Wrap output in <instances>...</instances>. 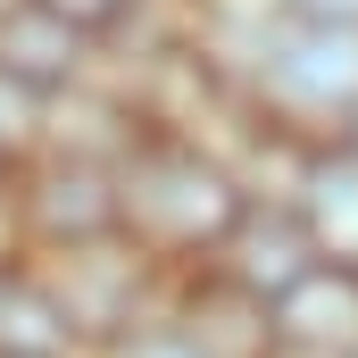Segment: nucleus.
<instances>
[{
	"label": "nucleus",
	"mask_w": 358,
	"mask_h": 358,
	"mask_svg": "<svg viewBox=\"0 0 358 358\" xmlns=\"http://www.w3.org/2000/svg\"><path fill=\"white\" fill-rule=\"evenodd\" d=\"M117 200H125V242L150 250L167 275L217 267V250L234 242V225L250 208L234 159L208 142H183V134H142L117 159Z\"/></svg>",
	"instance_id": "obj_1"
},
{
	"label": "nucleus",
	"mask_w": 358,
	"mask_h": 358,
	"mask_svg": "<svg viewBox=\"0 0 358 358\" xmlns=\"http://www.w3.org/2000/svg\"><path fill=\"white\" fill-rule=\"evenodd\" d=\"M242 100H250L259 125H283L300 142H342V125H350V108H358V34L300 25V17L275 8L267 42L250 59Z\"/></svg>",
	"instance_id": "obj_2"
},
{
	"label": "nucleus",
	"mask_w": 358,
	"mask_h": 358,
	"mask_svg": "<svg viewBox=\"0 0 358 358\" xmlns=\"http://www.w3.org/2000/svg\"><path fill=\"white\" fill-rule=\"evenodd\" d=\"M8 225L67 259L92 242H117L125 234V200H117V167L108 159H76V150H34L17 176H8Z\"/></svg>",
	"instance_id": "obj_3"
},
{
	"label": "nucleus",
	"mask_w": 358,
	"mask_h": 358,
	"mask_svg": "<svg viewBox=\"0 0 358 358\" xmlns=\"http://www.w3.org/2000/svg\"><path fill=\"white\" fill-rule=\"evenodd\" d=\"M50 292H59V308H67V334H76V350H117V342H134L150 317H159V283L167 267L150 259V250H134L125 234L117 242H92V250H67V259H50Z\"/></svg>",
	"instance_id": "obj_4"
},
{
	"label": "nucleus",
	"mask_w": 358,
	"mask_h": 358,
	"mask_svg": "<svg viewBox=\"0 0 358 358\" xmlns=\"http://www.w3.org/2000/svg\"><path fill=\"white\" fill-rule=\"evenodd\" d=\"M92 50L100 42H84L67 17H50L42 0H8L0 8V84H17L25 100H59V92L92 84Z\"/></svg>",
	"instance_id": "obj_5"
},
{
	"label": "nucleus",
	"mask_w": 358,
	"mask_h": 358,
	"mask_svg": "<svg viewBox=\"0 0 358 358\" xmlns=\"http://www.w3.org/2000/svg\"><path fill=\"white\" fill-rule=\"evenodd\" d=\"M167 317L183 325V342H192L200 358H283L275 308L250 300L242 283H225L217 267H192V275H183L176 300H167Z\"/></svg>",
	"instance_id": "obj_6"
},
{
	"label": "nucleus",
	"mask_w": 358,
	"mask_h": 358,
	"mask_svg": "<svg viewBox=\"0 0 358 358\" xmlns=\"http://www.w3.org/2000/svg\"><path fill=\"white\" fill-rule=\"evenodd\" d=\"M308 267H325V259H317V242H308V225H300V208H292V200H250V208H242V225H234V242L217 250V275H225V283H242V292H250V300H267V308H275V300H283Z\"/></svg>",
	"instance_id": "obj_7"
},
{
	"label": "nucleus",
	"mask_w": 358,
	"mask_h": 358,
	"mask_svg": "<svg viewBox=\"0 0 358 358\" xmlns=\"http://www.w3.org/2000/svg\"><path fill=\"white\" fill-rule=\"evenodd\" d=\"M283 358H350L358 350V267H308L275 300Z\"/></svg>",
	"instance_id": "obj_8"
},
{
	"label": "nucleus",
	"mask_w": 358,
	"mask_h": 358,
	"mask_svg": "<svg viewBox=\"0 0 358 358\" xmlns=\"http://www.w3.org/2000/svg\"><path fill=\"white\" fill-rule=\"evenodd\" d=\"M292 208H300V225H308L325 267H358V150L350 142H317Z\"/></svg>",
	"instance_id": "obj_9"
},
{
	"label": "nucleus",
	"mask_w": 358,
	"mask_h": 358,
	"mask_svg": "<svg viewBox=\"0 0 358 358\" xmlns=\"http://www.w3.org/2000/svg\"><path fill=\"white\" fill-rule=\"evenodd\" d=\"M67 308L50 292V275L25 259H0V358H67Z\"/></svg>",
	"instance_id": "obj_10"
},
{
	"label": "nucleus",
	"mask_w": 358,
	"mask_h": 358,
	"mask_svg": "<svg viewBox=\"0 0 358 358\" xmlns=\"http://www.w3.org/2000/svg\"><path fill=\"white\" fill-rule=\"evenodd\" d=\"M42 8H50V17H67L84 42H117V34H125L150 0H42Z\"/></svg>",
	"instance_id": "obj_11"
},
{
	"label": "nucleus",
	"mask_w": 358,
	"mask_h": 358,
	"mask_svg": "<svg viewBox=\"0 0 358 358\" xmlns=\"http://www.w3.org/2000/svg\"><path fill=\"white\" fill-rule=\"evenodd\" d=\"M108 358H200V350L183 342V325H176V317H167V308H159V317H150V325H142L134 342H117V350H108Z\"/></svg>",
	"instance_id": "obj_12"
},
{
	"label": "nucleus",
	"mask_w": 358,
	"mask_h": 358,
	"mask_svg": "<svg viewBox=\"0 0 358 358\" xmlns=\"http://www.w3.org/2000/svg\"><path fill=\"white\" fill-rule=\"evenodd\" d=\"M34 134H42V100H25L17 84H0V159H8V150H25Z\"/></svg>",
	"instance_id": "obj_13"
},
{
	"label": "nucleus",
	"mask_w": 358,
	"mask_h": 358,
	"mask_svg": "<svg viewBox=\"0 0 358 358\" xmlns=\"http://www.w3.org/2000/svg\"><path fill=\"white\" fill-rule=\"evenodd\" d=\"M283 17H300V25H334V34H358V0H275Z\"/></svg>",
	"instance_id": "obj_14"
},
{
	"label": "nucleus",
	"mask_w": 358,
	"mask_h": 358,
	"mask_svg": "<svg viewBox=\"0 0 358 358\" xmlns=\"http://www.w3.org/2000/svg\"><path fill=\"white\" fill-rule=\"evenodd\" d=\"M342 142H350V150H358V108H350V125H342Z\"/></svg>",
	"instance_id": "obj_15"
},
{
	"label": "nucleus",
	"mask_w": 358,
	"mask_h": 358,
	"mask_svg": "<svg viewBox=\"0 0 358 358\" xmlns=\"http://www.w3.org/2000/svg\"><path fill=\"white\" fill-rule=\"evenodd\" d=\"M350 358H358V350H350Z\"/></svg>",
	"instance_id": "obj_16"
}]
</instances>
